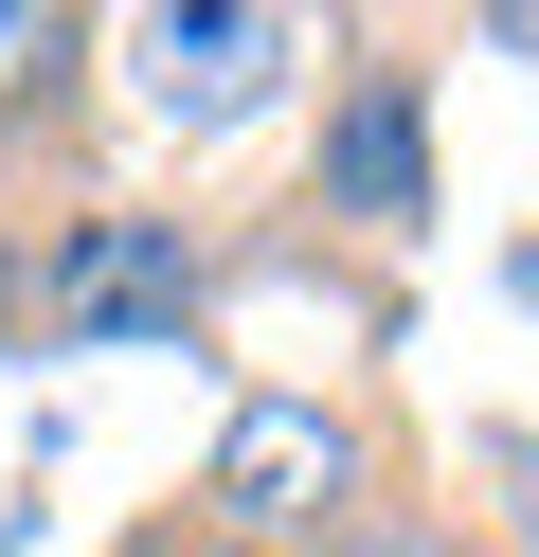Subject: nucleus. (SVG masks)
Listing matches in <instances>:
<instances>
[{
  "instance_id": "nucleus-1",
  "label": "nucleus",
  "mask_w": 539,
  "mask_h": 557,
  "mask_svg": "<svg viewBox=\"0 0 539 557\" xmlns=\"http://www.w3.org/2000/svg\"><path fill=\"white\" fill-rule=\"evenodd\" d=\"M216 306V252H198V216H144V198H72V216H36V252H19V324L36 342H162V324H198Z\"/></svg>"
},
{
  "instance_id": "nucleus-2",
  "label": "nucleus",
  "mask_w": 539,
  "mask_h": 557,
  "mask_svg": "<svg viewBox=\"0 0 539 557\" xmlns=\"http://www.w3.org/2000/svg\"><path fill=\"white\" fill-rule=\"evenodd\" d=\"M306 216H323V234H414V216H431V54H414V37H359L342 73H323Z\"/></svg>"
},
{
  "instance_id": "nucleus-3",
  "label": "nucleus",
  "mask_w": 539,
  "mask_h": 557,
  "mask_svg": "<svg viewBox=\"0 0 539 557\" xmlns=\"http://www.w3.org/2000/svg\"><path fill=\"white\" fill-rule=\"evenodd\" d=\"M359 485L378 468H359V432L323 396H252L234 432H216V521H234V557H287L306 521H342Z\"/></svg>"
},
{
  "instance_id": "nucleus-4",
  "label": "nucleus",
  "mask_w": 539,
  "mask_h": 557,
  "mask_svg": "<svg viewBox=\"0 0 539 557\" xmlns=\"http://www.w3.org/2000/svg\"><path fill=\"white\" fill-rule=\"evenodd\" d=\"M287 557H467V521L431 504V485H359V504H342V521H306Z\"/></svg>"
},
{
  "instance_id": "nucleus-5",
  "label": "nucleus",
  "mask_w": 539,
  "mask_h": 557,
  "mask_svg": "<svg viewBox=\"0 0 539 557\" xmlns=\"http://www.w3.org/2000/svg\"><path fill=\"white\" fill-rule=\"evenodd\" d=\"M522 37H539V18H522Z\"/></svg>"
},
{
  "instance_id": "nucleus-6",
  "label": "nucleus",
  "mask_w": 539,
  "mask_h": 557,
  "mask_svg": "<svg viewBox=\"0 0 539 557\" xmlns=\"http://www.w3.org/2000/svg\"><path fill=\"white\" fill-rule=\"evenodd\" d=\"M216 557H234V540H216Z\"/></svg>"
}]
</instances>
